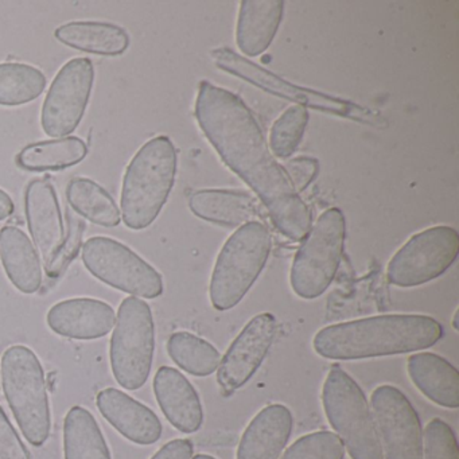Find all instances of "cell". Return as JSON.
<instances>
[{
  "instance_id": "obj_6",
  "label": "cell",
  "mask_w": 459,
  "mask_h": 459,
  "mask_svg": "<svg viewBox=\"0 0 459 459\" xmlns=\"http://www.w3.org/2000/svg\"><path fill=\"white\" fill-rule=\"evenodd\" d=\"M322 404L351 459H384L369 403L356 380L338 365L325 380Z\"/></svg>"
},
{
  "instance_id": "obj_36",
  "label": "cell",
  "mask_w": 459,
  "mask_h": 459,
  "mask_svg": "<svg viewBox=\"0 0 459 459\" xmlns=\"http://www.w3.org/2000/svg\"><path fill=\"white\" fill-rule=\"evenodd\" d=\"M195 446L189 439H174L166 443L152 459H192Z\"/></svg>"
},
{
  "instance_id": "obj_25",
  "label": "cell",
  "mask_w": 459,
  "mask_h": 459,
  "mask_svg": "<svg viewBox=\"0 0 459 459\" xmlns=\"http://www.w3.org/2000/svg\"><path fill=\"white\" fill-rule=\"evenodd\" d=\"M88 155V147L77 136L37 142L23 147L15 162L28 171H60L79 165Z\"/></svg>"
},
{
  "instance_id": "obj_29",
  "label": "cell",
  "mask_w": 459,
  "mask_h": 459,
  "mask_svg": "<svg viewBox=\"0 0 459 459\" xmlns=\"http://www.w3.org/2000/svg\"><path fill=\"white\" fill-rule=\"evenodd\" d=\"M47 84V76L36 66L0 64V106L20 107L37 100Z\"/></svg>"
},
{
  "instance_id": "obj_17",
  "label": "cell",
  "mask_w": 459,
  "mask_h": 459,
  "mask_svg": "<svg viewBox=\"0 0 459 459\" xmlns=\"http://www.w3.org/2000/svg\"><path fill=\"white\" fill-rule=\"evenodd\" d=\"M96 405L117 432L136 445H154L162 437V423L154 411L119 389L99 392Z\"/></svg>"
},
{
  "instance_id": "obj_15",
  "label": "cell",
  "mask_w": 459,
  "mask_h": 459,
  "mask_svg": "<svg viewBox=\"0 0 459 459\" xmlns=\"http://www.w3.org/2000/svg\"><path fill=\"white\" fill-rule=\"evenodd\" d=\"M25 213L34 246L49 264L66 238L57 193L48 179H33L26 187Z\"/></svg>"
},
{
  "instance_id": "obj_4",
  "label": "cell",
  "mask_w": 459,
  "mask_h": 459,
  "mask_svg": "<svg viewBox=\"0 0 459 459\" xmlns=\"http://www.w3.org/2000/svg\"><path fill=\"white\" fill-rule=\"evenodd\" d=\"M2 385L15 420L29 443L45 445L52 429L44 368L28 346H10L2 357Z\"/></svg>"
},
{
  "instance_id": "obj_21",
  "label": "cell",
  "mask_w": 459,
  "mask_h": 459,
  "mask_svg": "<svg viewBox=\"0 0 459 459\" xmlns=\"http://www.w3.org/2000/svg\"><path fill=\"white\" fill-rule=\"evenodd\" d=\"M283 13L281 0H243L236 29L238 49L248 57L263 55L278 33Z\"/></svg>"
},
{
  "instance_id": "obj_32",
  "label": "cell",
  "mask_w": 459,
  "mask_h": 459,
  "mask_svg": "<svg viewBox=\"0 0 459 459\" xmlns=\"http://www.w3.org/2000/svg\"><path fill=\"white\" fill-rule=\"evenodd\" d=\"M423 459H459L455 432L442 419H432L424 429Z\"/></svg>"
},
{
  "instance_id": "obj_35",
  "label": "cell",
  "mask_w": 459,
  "mask_h": 459,
  "mask_svg": "<svg viewBox=\"0 0 459 459\" xmlns=\"http://www.w3.org/2000/svg\"><path fill=\"white\" fill-rule=\"evenodd\" d=\"M283 168L295 192L300 193L306 187L310 186L311 182L316 179L319 170V162L316 158L298 157L290 160Z\"/></svg>"
},
{
  "instance_id": "obj_28",
  "label": "cell",
  "mask_w": 459,
  "mask_h": 459,
  "mask_svg": "<svg viewBox=\"0 0 459 459\" xmlns=\"http://www.w3.org/2000/svg\"><path fill=\"white\" fill-rule=\"evenodd\" d=\"M170 359L185 372L206 377L216 372L221 354L208 341L187 332H177L168 341Z\"/></svg>"
},
{
  "instance_id": "obj_10",
  "label": "cell",
  "mask_w": 459,
  "mask_h": 459,
  "mask_svg": "<svg viewBox=\"0 0 459 459\" xmlns=\"http://www.w3.org/2000/svg\"><path fill=\"white\" fill-rule=\"evenodd\" d=\"M459 235L446 225L413 235L389 260L386 279L397 287H418L439 278L455 262Z\"/></svg>"
},
{
  "instance_id": "obj_3",
  "label": "cell",
  "mask_w": 459,
  "mask_h": 459,
  "mask_svg": "<svg viewBox=\"0 0 459 459\" xmlns=\"http://www.w3.org/2000/svg\"><path fill=\"white\" fill-rule=\"evenodd\" d=\"M176 146L160 135L144 143L134 155L123 177L120 211L126 227L149 228L168 203L176 182Z\"/></svg>"
},
{
  "instance_id": "obj_5",
  "label": "cell",
  "mask_w": 459,
  "mask_h": 459,
  "mask_svg": "<svg viewBox=\"0 0 459 459\" xmlns=\"http://www.w3.org/2000/svg\"><path fill=\"white\" fill-rule=\"evenodd\" d=\"M267 227L251 221L238 228L222 247L212 273L211 302L216 310L236 307L254 286L271 254Z\"/></svg>"
},
{
  "instance_id": "obj_24",
  "label": "cell",
  "mask_w": 459,
  "mask_h": 459,
  "mask_svg": "<svg viewBox=\"0 0 459 459\" xmlns=\"http://www.w3.org/2000/svg\"><path fill=\"white\" fill-rule=\"evenodd\" d=\"M56 39L80 52L117 57L130 47L125 29L108 22H69L56 29Z\"/></svg>"
},
{
  "instance_id": "obj_1",
  "label": "cell",
  "mask_w": 459,
  "mask_h": 459,
  "mask_svg": "<svg viewBox=\"0 0 459 459\" xmlns=\"http://www.w3.org/2000/svg\"><path fill=\"white\" fill-rule=\"evenodd\" d=\"M195 117L225 165L264 204L276 230L290 240L302 241L313 225L310 209L273 157L247 104L230 91L203 82L195 100Z\"/></svg>"
},
{
  "instance_id": "obj_8",
  "label": "cell",
  "mask_w": 459,
  "mask_h": 459,
  "mask_svg": "<svg viewBox=\"0 0 459 459\" xmlns=\"http://www.w3.org/2000/svg\"><path fill=\"white\" fill-rule=\"evenodd\" d=\"M155 326L150 306L141 298L128 297L117 310L109 345L112 373L128 391L142 388L152 373Z\"/></svg>"
},
{
  "instance_id": "obj_38",
  "label": "cell",
  "mask_w": 459,
  "mask_h": 459,
  "mask_svg": "<svg viewBox=\"0 0 459 459\" xmlns=\"http://www.w3.org/2000/svg\"><path fill=\"white\" fill-rule=\"evenodd\" d=\"M192 459H216L214 456L208 455V454H198V455L193 456Z\"/></svg>"
},
{
  "instance_id": "obj_9",
  "label": "cell",
  "mask_w": 459,
  "mask_h": 459,
  "mask_svg": "<svg viewBox=\"0 0 459 459\" xmlns=\"http://www.w3.org/2000/svg\"><path fill=\"white\" fill-rule=\"evenodd\" d=\"M82 263L96 279L133 297L155 299L163 294L160 273L115 238H88L82 246Z\"/></svg>"
},
{
  "instance_id": "obj_23",
  "label": "cell",
  "mask_w": 459,
  "mask_h": 459,
  "mask_svg": "<svg viewBox=\"0 0 459 459\" xmlns=\"http://www.w3.org/2000/svg\"><path fill=\"white\" fill-rule=\"evenodd\" d=\"M189 208L198 219L222 227L240 228L257 216L256 200L241 190H197L190 195Z\"/></svg>"
},
{
  "instance_id": "obj_22",
  "label": "cell",
  "mask_w": 459,
  "mask_h": 459,
  "mask_svg": "<svg viewBox=\"0 0 459 459\" xmlns=\"http://www.w3.org/2000/svg\"><path fill=\"white\" fill-rule=\"evenodd\" d=\"M0 259L9 281L23 294H34L42 286L41 260L33 241L22 230H0Z\"/></svg>"
},
{
  "instance_id": "obj_34",
  "label": "cell",
  "mask_w": 459,
  "mask_h": 459,
  "mask_svg": "<svg viewBox=\"0 0 459 459\" xmlns=\"http://www.w3.org/2000/svg\"><path fill=\"white\" fill-rule=\"evenodd\" d=\"M0 459H31L28 447L0 407Z\"/></svg>"
},
{
  "instance_id": "obj_19",
  "label": "cell",
  "mask_w": 459,
  "mask_h": 459,
  "mask_svg": "<svg viewBox=\"0 0 459 459\" xmlns=\"http://www.w3.org/2000/svg\"><path fill=\"white\" fill-rule=\"evenodd\" d=\"M291 411L283 404L263 408L247 427L238 448V459H279L291 437Z\"/></svg>"
},
{
  "instance_id": "obj_2",
  "label": "cell",
  "mask_w": 459,
  "mask_h": 459,
  "mask_svg": "<svg viewBox=\"0 0 459 459\" xmlns=\"http://www.w3.org/2000/svg\"><path fill=\"white\" fill-rule=\"evenodd\" d=\"M442 337V325L432 316L388 314L330 325L316 333L313 346L324 359L351 361L424 351Z\"/></svg>"
},
{
  "instance_id": "obj_13",
  "label": "cell",
  "mask_w": 459,
  "mask_h": 459,
  "mask_svg": "<svg viewBox=\"0 0 459 459\" xmlns=\"http://www.w3.org/2000/svg\"><path fill=\"white\" fill-rule=\"evenodd\" d=\"M370 408L386 459H423L420 419L399 388L377 386L370 397Z\"/></svg>"
},
{
  "instance_id": "obj_33",
  "label": "cell",
  "mask_w": 459,
  "mask_h": 459,
  "mask_svg": "<svg viewBox=\"0 0 459 459\" xmlns=\"http://www.w3.org/2000/svg\"><path fill=\"white\" fill-rule=\"evenodd\" d=\"M82 233H84V222L82 220H72L71 232L68 238L64 241L55 259L47 264V273L50 278H57L64 273L69 263L79 254L80 246H82Z\"/></svg>"
},
{
  "instance_id": "obj_37",
  "label": "cell",
  "mask_w": 459,
  "mask_h": 459,
  "mask_svg": "<svg viewBox=\"0 0 459 459\" xmlns=\"http://www.w3.org/2000/svg\"><path fill=\"white\" fill-rule=\"evenodd\" d=\"M14 213V203L4 190L0 189V221Z\"/></svg>"
},
{
  "instance_id": "obj_26",
  "label": "cell",
  "mask_w": 459,
  "mask_h": 459,
  "mask_svg": "<svg viewBox=\"0 0 459 459\" xmlns=\"http://www.w3.org/2000/svg\"><path fill=\"white\" fill-rule=\"evenodd\" d=\"M65 459H112L95 416L84 407H72L64 420Z\"/></svg>"
},
{
  "instance_id": "obj_7",
  "label": "cell",
  "mask_w": 459,
  "mask_h": 459,
  "mask_svg": "<svg viewBox=\"0 0 459 459\" xmlns=\"http://www.w3.org/2000/svg\"><path fill=\"white\" fill-rule=\"evenodd\" d=\"M345 238L342 211L338 208L325 211L303 238L292 262L290 281L298 297L316 299L329 289L342 259Z\"/></svg>"
},
{
  "instance_id": "obj_39",
  "label": "cell",
  "mask_w": 459,
  "mask_h": 459,
  "mask_svg": "<svg viewBox=\"0 0 459 459\" xmlns=\"http://www.w3.org/2000/svg\"><path fill=\"white\" fill-rule=\"evenodd\" d=\"M458 310L455 311V314H454V319H453V327H454V330H458Z\"/></svg>"
},
{
  "instance_id": "obj_11",
  "label": "cell",
  "mask_w": 459,
  "mask_h": 459,
  "mask_svg": "<svg viewBox=\"0 0 459 459\" xmlns=\"http://www.w3.org/2000/svg\"><path fill=\"white\" fill-rule=\"evenodd\" d=\"M214 63L222 71L233 74L255 87L260 88L271 95L279 96L286 100L294 101L297 106H303L316 111L327 112L337 117H348L361 123H376L372 112L361 108L357 104L342 99L333 98L316 91L298 87L290 82L276 76L273 72L251 63L247 58L241 57L233 50L222 48L213 52Z\"/></svg>"
},
{
  "instance_id": "obj_30",
  "label": "cell",
  "mask_w": 459,
  "mask_h": 459,
  "mask_svg": "<svg viewBox=\"0 0 459 459\" xmlns=\"http://www.w3.org/2000/svg\"><path fill=\"white\" fill-rule=\"evenodd\" d=\"M307 123L308 111L306 107L294 106L286 109L271 128L270 150L273 157L281 160L291 158L299 147Z\"/></svg>"
},
{
  "instance_id": "obj_27",
  "label": "cell",
  "mask_w": 459,
  "mask_h": 459,
  "mask_svg": "<svg viewBox=\"0 0 459 459\" xmlns=\"http://www.w3.org/2000/svg\"><path fill=\"white\" fill-rule=\"evenodd\" d=\"M69 205L88 221L100 227H117L122 221L119 206L112 195L90 178H74L66 187Z\"/></svg>"
},
{
  "instance_id": "obj_20",
  "label": "cell",
  "mask_w": 459,
  "mask_h": 459,
  "mask_svg": "<svg viewBox=\"0 0 459 459\" xmlns=\"http://www.w3.org/2000/svg\"><path fill=\"white\" fill-rule=\"evenodd\" d=\"M407 370L413 385L427 399L448 410L459 407V373L447 359L421 351L408 357Z\"/></svg>"
},
{
  "instance_id": "obj_31",
  "label": "cell",
  "mask_w": 459,
  "mask_h": 459,
  "mask_svg": "<svg viewBox=\"0 0 459 459\" xmlns=\"http://www.w3.org/2000/svg\"><path fill=\"white\" fill-rule=\"evenodd\" d=\"M345 446L337 434L316 431L295 440L281 459H343Z\"/></svg>"
},
{
  "instance_id": "obj_18",
  "label": "cell",
  "mask_w": 459,
  "mask_h": 459,
  "mask_svg": "<svg viewBox=\"0 0 459 459\" xmlns=\"http://www.w3.org/2000/svg\"><path fill=\"white\" fill-rule=\"evenodd\" d=\"M158 404L171 426L184 434L203 427L204 410L193 384L176 368L160 367L154 377Z\"/></svg>"
},
{
  "instance_id": "obj_16",
  "label": "cell",
  "mask_w": 459,
  "mask_h": 459,
  "mask_svg": "<svg viewBox=\"0 0 459 459\" xmlns=\"http://www.w3.org/2000/svg\"><path fill=\"white\" fill-rule=\"evenodd\" d=\"M117 314L108 303L93 298H74L56 303L48 313V325L56 334L72 340H98L115 326Z\"/></svg>"
},
{
  "instance_id": "obj_14",
  "label": "cell",
  "mask_w": 459,
  "mask_h": 459,
  "mask_svg": "<svg viewBox=\"0 0 459 459\" xmlns=\"http://www.w3.org/2000/svg\"><path fill=\"white\" fill-rule=\"evenodd\" d=\"M278 322L271 313L254 316L235 338L217 369V384L224 396L246 385L259 370L275 341Z\"/></svg>"
},
{
  "instance_id": "obj_12",
  "label": "cell",
  "mask_w": 459,
  "mask_h": 459,
  "mask_svg": "<svg viewBox=\"0 0 459 459\" xmlns=\"http://www.w3.org/2000/svg\"><path fill=\"white\" fill-rule=\"evenodd\" d=\"M95 82V68L90 58L68 61L50 85L41 109L44 133L52 138H66L82 123Z\"/></svg>"
}]
</instances>
